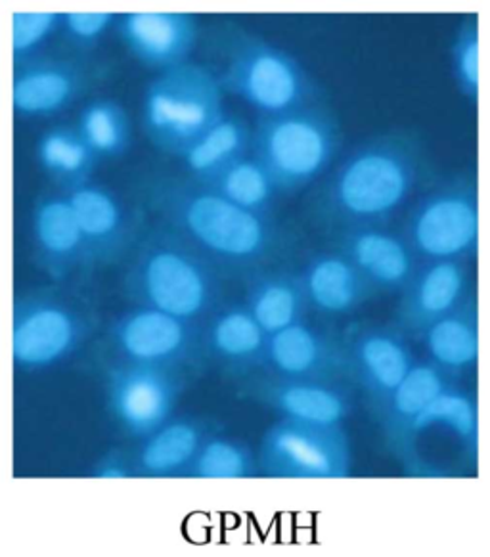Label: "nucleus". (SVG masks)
Masks as SVG:
<instances>
[{"label": "nucleus", "instance_id": "1", "mask_svg": "<svg viewBox=\"0 0 490 557\" xmlns=\"http://www.w3.org/2000/svg\"><path fill=\"white\" fill-rule=\"evenodd\" d=\"M143 191L159 223L196 247L224 278L245 280L269 269L287 249V236L272 216L236 208L188 176H151Z\"/></svg>", "mask_w": 490, "mask_h": 557}, {"label": "nucleus", "instance_id": "2", "mask_svg": "<svg viewBox=\"0 0 490 557\" xmlns=\"http://www.w3.org/2000/svg\"><path fill=\"white\" fill-rule=\"evenodd\" d=\"M424 143L412 131H388L355 146L313 199L328 231L388 226L424 175Z\"/></svg>", "mask_w": 490, "mask_h": 557}, {"label": "nucleus", "instance_id": "3", "mask_svg": "<svg viewBox=\"0 0 490 557\" xmlns=\"http://www.w3.org/2000/svg\"><path fill=\"white\" fill-rule=\"evenodd\" d=\"M123 292L136 307L201 326L224 302V276L196 247L158 221L143 231L128 253Z\"/></svg>", "mask_w": 490, "mask_h": 557}, {"label": "nucleus", "instance_id": "4", "mask_svg": "<svg viewBox=\"0 0 490 557\" xmlns=\"http://www.w3.org/2000/svg\"><path fill=\"white\" fill-rule=\"evenodd\" d=\"M217 65H207L222 92L272 117L320 104L322 88L287 50L242 25L222 24L213 37Z\"/></svg>", "mask_w": 490, "mask_h": 557}, {"label": "nucleus", "instance_id": "5", "mask_svg": "<svg viewBox=\"0 0 490 557\" xmlns=\"http://www.w3.org/2000/svg\"><path fill=\"white\" fill-rule=\"evenodd\" d=\"M98 324L95 302L68 284L27 289L14 302V364L29 374L60 367L90 342Z\"/></svg>", "mask_w": 490, "mask_h": 557}, {"label": "nucleus", "instance_id": "6", "mask_svg": "<svg viewBox=\"0 0 490 557\" xmlns=\"http://www.w3.org/2000/svg\"><path fill=\"white\" fill-rule=\"evenodd\" d=\"M340 146V123L322 102L257 117L252 128V156L267 169L280 194H297L318 181Z\"/></svg>", "mask_w": 490, "mask_h": 557}, {"label": "nucleus", "instance_id": "7", "mask_svg": "<svg viewBox=\"0 0 490 557\" xmlns=\"http://www.w3.org/2000/svg\"><path fill=\"white\" fill-rule=\"evenodd\" d=\"M222 95L211 70L192 60L158 73L144 92V133L158 150L179 158L226 115Z\"/></svg>", "mask_w": 490, "mask_h": 557}, {"label": "nucleus", "instance_id": "8", "mask_svg": "<svg viewBox=\"0 0 490 557\" xmlns=\"http://www.w3.org/2000/svg\"><path fill=\"white\" fill-rule=\"evenodd\" d=\"M404 242L421 261H471L481 242L477 171L446 176L416 199L403 226Z\"/></svg>", "mask_w": 490, "mask_h": 557}, {"label": "nucleus", "instance_id": "9", "mask_svg": "<svg viewBox=\"0 0 490 557\" xmlns=\"http://www.w3.org/2000/svg\"><path fill=\"white\" fill-rule=\"evenodd\" d=\"M255 454L262 478L317 481L345 479L353 471V448L343 425L278 418Z\"/></svg>", "mask_w": 490, "mask_h": 557}, {"label": "nucleus", "instance_id": "10", "mask_svg": "<svg viewBox=\"0 0 490 557\" xmlns=\"http://www.w3.org/2000/svg\"><path fill=\"white\" fill-rule=\"evenodd\" d=\"M113 362L191 370L204 360L201 326L173 314L136 307L121 312L106 330Z\"/></svg>", "mask_w": 490, "mask_h": 557}, {"label": "nucleus", "instance_id": "11", "mask_svg": "<svg viewBox=\"0 0 490 557\" xmlns=\"http://www.w3.org/2000/svg\"><path fill=\"white\" fill-rule=\"evenodd\" d=\"M103 374L111 418L133 441L148 437L174 416L186 387L184 372L173 368L108 360Z\"/></svg>", "mask_w": 490, "mask_h": 557}, {"label": "nucleus", "instance_id": "12", "mask_svg": "<svg viewBox=\"0 0 490 557\" xmlns=\"http://www.w3.org/2000/svg\"><path fill=\"white\" fill-rule=\"evenodd\" d=\"M100 67L88 57L33 58L16 65L12 104L22 120H52L87 95Z\"/></svg>", "mask_w": 490, "mask_h": 557}, {"label": "nucleus", "instance_id": "13", "mask_svg": "<svg viewBox=\"0 0 490 557\" xmlns=\"http://www.w3.org/2000/svg\"><path fill=\"white\" fill-rule=\"evenodd\" d=\"M240 391L274 414L297 422L343 425L355 410V393L347 380H305L249 374L237 380Z\"/></svg>", "mask_w": 490, "mask_h": 557}, {"label": "nucleus", "instance_id": "14", "mask_svg": "<svg viewBox=\"0 0 490 557\" xmlns=\"http://www.w3.org/2000/svg\"><path fill=\"white\" fill-rule=\"evenodd\" d=\"M32 251L35 263L56 284H68L95 269L64 191H42L32 209Z\"/></svg>", "mask_w": 490, "mask_h": 557}, {"label": "nucleus", "instance_id": "15", "mask_svg": "<svg viewBox=\"0 0 490 557\" xmlns=\"http://www.w3.org/2000/svg\"><path fill=\"white\" fill-rule=\"evenodd\" d=\"M347 352L348 380L370 400L380 405L414 367L411 337L395 326L363 324L343 335Z\"/></svg>", "mask_w": 490, "mask_h": 557}, {"label": "nucleus", "instance_id": "16", "mask_svg": "<svg viewBox=\"0 0 490 557\" xmlns=\"http://www.w3.org/2000/svg\"><path fill=\"white\" fill-rule=\"evenodd\" d=\"M469 261L441 259L421 261L406 286L401 289L396 305L395 324L406 337L416 339L433 322L454 311L469 295L471 271Z\"/></svg>", "mask_w": 490, "mask_h": 557}, {"label": "nucleus", "instance_id": "17", "mask_svg": "<svg viewBox=\"0 0 490 557\" xmlns=\"http://www.w3.org/2000/svg\"><path fill=\"white\" fill-rule=\"evenodd\" d=\"M261 372L305 380H348L343 335L301 320L269 335Z\"/></svg>", "mask_w": 490, "mask_h": 557}, {"label": "nucleus", "instance_id": "18", "mask_svg": "<svg viewBox=\"0 0 490 557\" xmlns=\"http://www.w3.org/2000/svg\"><path fill=\"white\" fill-rule=\"evenodd\" d=\"M64 194L70 199L95 267L115 264L128 257L144 228L135 211L128 209L115 191L88 181Z\"/></svg>", "mask_w": 490, "mask_h": 557}, {"label": "nucleus", "instance_id": "19", "mask_svg": "<svg viewBox=\"0 0 490 557\" xmlns=\"http://www.w3.org/2000/svg\"><path fill=\"white\" fill-rule=\"evenodd\" d=\"M113 29L128 54L156 73L191 62L199 39L196 17L184 12L118 14Z\"/></svg>", "mask_w": 490, "mask_h": 557}, {"label": "nucleus", "instance_id": "20", "mask_svg": "<svg viewBox=\"0 0 490 557\" xmlns=\"http://www.w3.org/2000/svg\"><path fill=\"white\" fill-rule=\"evenodd\" d=\"M338 251L360 272L373 294H401L418 267L403 234L389 226H355L338 232Z\"/></svg>", "mask_w": 490, "mask_h": 557}, {"label": "nucleus", "instance_id": "21", "mask_svg": "<svg viewBox=\"0 0 490 557\" xmlns=\"http://www.w3.org/2000/svg\"><path fill=\"white\" fill-rule=\"evenodd\" d=\"M267 339L244 302H222L201 324L204 360L236 380L261 370Z\"/></svg>", "mask_w": 490, "mask_h": 557}, {"label": "nucleus", "instance_id": "22", "mask_svg": "<svg viewBox=\"0 0 490 557\" xmlns=\"http://www.w3.org/2000/svg\"><path fill=\"white\" fill-rule=\"evenodd\" d=\"M217 431L213 420L204 416H171L148 437L136 441L133 450L135 478H182L201 443Z\"/></svg>", "mask_w": 490, "mask_h": 557}, {"label": "nucleus", "instance_id": "23", "mask_svg": "<svg viewBox=\"0 0 490 557\" xmlns=\"http://www.w3.org/2000/svg\"><path fill=\"white\" fill-rule=\"evenodd\" d=\"M297 272L309 311L324 317L353 314L373 295L372 287L338 249L315 253Z\"/></svg>", "mask_w": 490, "mask_h": 557}, {"label": "nucleus", "instance_id": "24", "mask_svg": "<svg viewBox=\"0 0 490 557\" xmlns=\"http://www.w3.org/2000/svg\"><path fill=\"white\" fill-rule=\"evenodd\" d=\"M424 347L426 360L458 382L479 362V302L471 294L454 311L444 314L414 339Z\"/></svg>", "mask_w": 490, "mask_h": 557}, {"label": "nucleus", "instance_id": "25", "mask_svg": "<svg viewBox=\"0 0 490 557\" xmlns=\"http://www.w3.org/2000/svg\"><path fill=\"white\" fill-rule=\"evenodd\" d=\"M451 375L444 374L429 360H416L404 375L403 382L372 407V414L380 423L381 433L389 448L396 453L403 445L412 423L436 400L443 391L456 385Z\"/></svg>", "mask_w": 490, "mask_h": 557}, {"label": "nucleus", "instance_id": "26", "mask_svg": "<svg viewBox=\"0 0 490 557\" xmlns=\"http://www.w3.org/2000/svg\"><path fill=\"white\" fill-rule=\"evenodd\" d=\"M244 305L267 335L297 324L309 312L299 272L270 267L245 278Z\"/></svg>", "mask_w": 490, "mask_h": 557}, {"label": "nucleus", "instance_id": "27", "mask_svg": "<svg viewBox=\"0 0 490 557\" xmlns=\"http://www.w3.org/2000/svg\"><path fill=\"white\" fill-rule=\"evenodd\" d=\"M40 171L54 184L56 190L70 191L93 181L100 158L85 143L75 125H54L47 128L35 148Z\"/></svg>", "mask_w": 490, "mask_h": 557}, {"label": "nucleus", "instance_id": "28", "mask_svg": "<svg viewBox=\"0 0 490 557\" xmlns=\"http://www.w3.org/2000/svg\"><path fill=\"white\" fill-rule=\"evenodd\" d=\"M252 151V128L237 115H224L179 156L182 168L194 183L206 184L222 169Z\"/></svg>", "mask_w": 490, "mask_h": 557}, {"label": "nucleus", "instance_id": "29", "mask_svg": "<svg viewBox=\"0 0 490 557\" xmlns=\"http://www.w3.org/2000/svg\"><path fill=\"white\" fill-rule=\"evenodd\" d=\"M426 428H443L464 445L471 462L479 460V407L469 391L462 389L458 383L443 391L439 397L414 420L411 430L399 446L395 456L403 453L404 446L414 433Z\"/></svg>", "mask_w": 490, "mask_h": 557}, {"label": "nucleus", "instance_id": "30", "mask_svg": "<svg viewBox=\"0 0 490 557\" xmlns=\"http://www.w3.org/2000/svg\"><path fill=\"white\" fill-rule=\"evenodd\" d=\"M204 186L232 206L261 216H272V209L280 196L277 184L272 183L267 169L255 160L252 151L242 160L222 169L219 175H215Z\"/></svg>", "mask_w": 490, "mask_h": 557}, {"label": "nucleus", "instance_id": "31", "mask_svg": "<svg viewBox=\"0 0 490 557\" xmlns=\"http://www.w3.org/2000/svg\"><path fill=\"white\" fill-rule=\"evenodd\" d=\"M75 127L100 161L118 160L133 144L127 108L113 98H93L83 106Z\"/></svg>", "mask_w": 490, "mask_h": 557}, {"label": "nucleus", "instance_id": "32", "mask_svg": "<svg viewBox=\"0 0 490 557\" xmlns=\"http://www.w3.org/2000/svg\"><path fill=\"white\" fill-rule=\"evenodd\" d=\"M259 478L257 454L242 438L211 433L201 443L191 466L181 479H254Z\"/></svg>", "mask_w": 490, "mask_h": 557}, {"label": "nucleus", "instance_id": "33", "mask_svg": "<svg viewBox=\"0 0 490 557\" xmlns=\"http://www.w3.org/2000/svg\"><path fill=\"white\" fill-rule=\"evenodd\" d=\"M452 77L460 95L477 104L481 95V20L467 16L460 22L451 42Z\"/></svg>", "mask_w": 490, "mask_h": 557}, {"label": "nucleus", "instance_id": "34", "mask_svg": "<svg viewBox=\"0 0 490 557\" xmlns=\"http://www.w3.org/2000/svg\"><path fill=\"white\" fill-rule=\"evenodd\" d=\"M60 33V12H14L12 50L16 65L42 57L48 42Z\"/></svg>", "mask_w": 490, "mask_h": 557}, {"label": "nucleus", "instance_id": "35", "mask_svg": "<svg viewBox=\"0 0 490 557\" xmlns=\"http://www.w3.org/2000/svg\"><path fill=\"white\" fill-rule=\"evenodd\" d=\"M115 17L111 12H62L60 35L77 54L88 57L113 29Z\"/></svg>", "mask_w": 490, "mask_h": 557}, {"label": "nucleus", "instance_id": "36", "mask_svg": "<svg viewBox=\"0 0 490 557\" xmlns=\"http://www.w3.org/2000/svg\"><path fill=\"white\" fill-rule=\"evenodd\" d=\"M93 479H135V462L131 448H110L100 454L87 471Z\"/></svg>", "mask_w": 490, "mask_h": 557}]
</instances>
